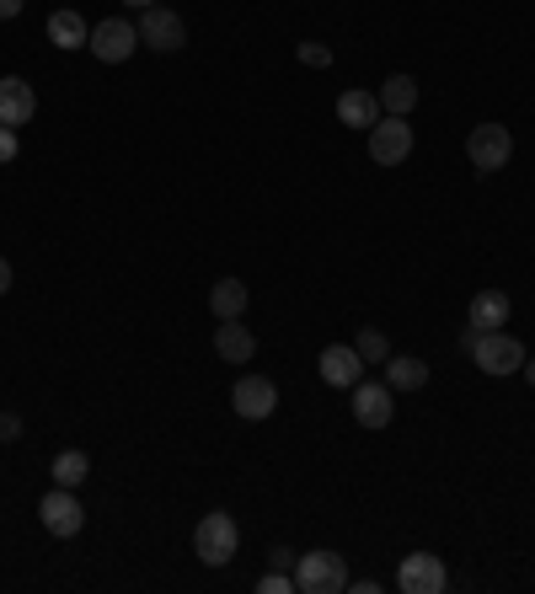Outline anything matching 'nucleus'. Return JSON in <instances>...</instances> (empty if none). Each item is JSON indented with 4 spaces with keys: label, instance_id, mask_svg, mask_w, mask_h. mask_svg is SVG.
Wrapping results in <instances>:
<instances>
[{
    "label": "nucleus",
    "instance_id": "5",
    "mask_svg": "<svg viewBox=\"0 0 535 594\" xmlns=\"http://www.w3.org/2000/svg\"><path fill=\"white\" fill-rule=\"evenodd\" d=\"M466 156L482 177H487V172H503L509 156H514V134L503 129V124H476V129L466 134Z\"/></svg>",
    "mask_w": 535,
    "mask_h": 594
},
{
    "label": "nucleus",
    "instance_id": "25",
    "mask_svg": "<svg viewBox=\"0 0 535 594\" xmlns=\"http://www.w3.org/2000/svg\"><path fill=\"white\" fill-rule=\"evenodd\" d=\"M16 156H22V139H16V129H5V124H0V166H5V161H16Z\"/></svg>",
    "mask_w": 535,
    "mask_h": 594
},
{
    "label": "nucleus",
    "instance_id": "31",
    "mask_svg": "<svg viewBox=\"0 0 535 594\" xmlns=\"http://www.w3.org/2000/svg\"><path fill=\"white\" fill-rule=\"evenodd\" d=\"M124 5H134V11H145V5H155V0H124Z\"/></svg>",
    "mask_w": 535,
    "mask_h": 594
},
{
    "label": "nucleus",
    "instance_id": "21",
    "mask_svg": "<svg viewBox=\"0 0 535 594\" xmlns=\"http://www.w3.org/2000/svg\"><path fill=\"white\" fill-rule=\"evenodd\" d=\"M54 487H80L86 477H91V461H86V450H65V456H54Z\"/></svg>",
    "mask_w": 535,
    "mask_h": 594
},
{
    "label": "nucleus",
    "instance_id": "9",
    "mask_svg": "<svg viewBox=\"0 0 535 594\" xmlns=\"http://www.w3.org/2000/svg\"><path fill=\"white\" fill-rule=\"evenodd\" d=\"M407 156H412V124L386 113V119L370 129V161H375V166H401Z\"/></svg>",
    "mask_w": 535,
    "mask_h": 594
},
{
    "label": "nucleus",
    "instance_id": "30",
    "mask_svg": "<svg viewBox=\"0 0 535 594\" xmlns=\"http://www.w3.org/2000/svg\"><path fill=\"white\" fill-rule=\"evenodd\" d=\"M525 381H531V386H535V359H525Z\"/></svg>",
    "mask_w": 535,
    "mask_h": 594
},
{
    "label": "nucleus",
    "instance_id": "22",
    "mask_svg": "<svg viewBox=\"0 0 535 594\" xmlns=\"http://www.w3.org/2000/svg\"><path fill=\"white\" fill-rule=\"evenodd\" d=\"M353 348H359L364 364H386V359H391V343H386V332L381 327H364L359 337H353Z\"/></svg>",
    "mask_w": 535,
    "mask_h": 594
},
{
    "label": "nucleus",
    "instance_id": "12",
    "mask_svg": "<svg viewBox=\"0 0 535 594\" xmlns=\"http://www.w3.org/2000/svg\"><path fill=\"white\" fill-rule=\"evenodd\" d=\"M33 113H38L33 86L22 75H0V124L5 129H22V124H33Z\"/></svg>",
    "mask_w": 535,
    "mask_h": 594
},
{
    "label": "nucleus",
    "instance_id": "15",
    "mask_svg": "<svg viewBox=\"0 0 535 594\" xmlns=\"http://www.w3.org/2000/svg\"><path fill=\"white\" fill-rule=\"evenodd\" d=\"M214 354H220L225 364H247V359L258 354V337L241 327V317H236V322H220V332H214Z\"/></svg>",
    "mask_w": 535,
    "mask_h": 594
},
{
    "label": "nucleus",
    "instance_id": "23",
    "mask_svg": "<svg viewBox=\"0 0 535 594\" xmlns=\"http://www.w3.org/2000/svg\"><path fill=\"white\" fill-rule=\"evenodd\" d=\"M258 594H300V590H295V573L273 568V573H263V579H258Z\"/></svg>",
    "mask_w": 535,
    "mask_h": 594
},
{
    "label": "nucleus",
    "instance_id": "29",
    "mask_svg": "<svg viewBox=\"0 0 535 594\" xmlns=\"http://www.w3.org/2000/svg\"><path fill=\"white\" fill-rule=\"evenodd\" d=\"M5 289H11V263L0 258V295H5Z\"/></svg>",
    "mask_w": 535,
    "mask_h": 594
},
{
    "label": "nucleus",
    "instance_id": "7",
    "mask_svg": "<svg viewBox=\"0 0 535 594\" xmlns=\"http://www.w3.org/2000/svg\"><path fill=\"white\" fill-rule=\"evenodd\" d=\"M38 520H43V530H49V535H60V541L80 535V525H86V509H80L75 487H49V493H43V504H38Z\"/></svg>",
    "mask_w": 535,
    "mask_h": 594
},
{
    "label": "nucleus",
    "instance_id": "17",
    "mask_svg": "<svg viewBox=\"0 0 535 594\" xmlns=\"http://www.w3.org/2000/svg\"><path fill=\"white\" fill-rule=\"evenodd\" d=\"M86 38H91V27H86L80 11H54L49 16V44L54 49H86Z\"/></svg>",
    "mask_w": 535,
    "mask_h": 594
},
{
    "label": "nucleus",
    "instance_id": "24",
    "mask_svg": "<svg viewBox=\"0 0 535 594\" xmlns=\"http://www.w3.org/2000/svg\"><path fill=\"white\" fill-rule=\"evenodd\" d=\"M295 60H300V65H311V70H327V65H333V49H327V44H300V49H295Z\"/></svg>",
    "mask_w": 535,
    "mask_h": 594
},
{
    "label": "nucleus",
    "instance_id": "8",
    "mask_svg": "<svg viewBox=\"0 0 535 594\" xmlns=\"http://www.w3.org/2000/svg\"><path fill=\"white\" fill-rule=\"evenodd\" d=\"M450 584V573H445V562L434 557V552H412V557H401L397 568V590L401 594H439Z\"/></svg>",
    "mask_w": 535,
    "mask_h": 594
},
{
    "label": "nucleus",
    "instance_id": "18",
    "mask_svg": "<svg viewBox=\"0 0 535 594\" xmlns=\"http://www.w3.org/2000/svg\"><path fill=\"white\" fill-rule=\"evenodd\" d=\"M386 386H397V392H423V386H428V364L412 359V354H391V359H386Z\"/></svg>",
    "mask_w": 535,
    "mask_h": 594
},
{
    "label": "nucleus",
    "instance_id": "28",
    "mask_svg": "<svg viewBox=\"0 0 535 594\" xmlns=\"http://www.w3.org/2000/svg\"><path fill=\"white\" fill-rule=\"evenodd\" d=\"M22 5H27V0H0V22H11V16H22Z\"/></svg>",
    "mask_w": 535,
    "mask_h": 594
},
{
    "label": "nucleus",
    "instance_id": "3",
    "mask_svg": "<svg viewBox=\"0 0 535 594\" xmlns=\"http://www.w3.org/2000/svg\"><path fill=\"white\" fill-rule=\"evenodd\" d=\"M236 546H241V530H236V520L225 509L203 515L199 530H194V552H199V562H209V568H225L236 557Z\"/></svg>",
    "mask_w": 535,
    "mask_h": 594
},
{
    "label": "nucleus",
    "instance_id": "13",
    "mask_svg": "<svg viewBox=\"0 0 535 594\" xmlns=\"http://www.w3.org/2000/svg\"><path fill=\"white\" fill-rule=\"evenodd\" d=\"M353 418H359V429H386L391 423V386L359 381L353 386Z\"/></svg>",
    "mask_w": 535,
    "mask_h": 594
},
{
    "label": "nucleus",
    "instance_id": "14",
    "mask_svg": "<svg viewBox=\"0 0 535 594\" xmlns=\"http://www.w3.org/2000/svg\"><path fill=\"white\" fill-rule=\"evenodd\" d=\"M337 119L348 129H375L381 124V97L375 91H343L337 97Z\"/></svg>",
    "mask_w": 535,
    "mask_h": 594
},
{
    "label": "nucleus",
    "instance_id": "11",
    "mask_svg": "<svg viewBox=\"0 0 535 594\" xmlns=\"http://www.w3.org/2000/svg\"><path fill=\"white\" fill-rule=\"evenodd\" d=\"M316 370H322V381L337 386V392H353V386L364 381V359H359V348H353V343H333V348H322Z\"/></svg>",
    "mask_w": 535,
    "mask_h": 594
},
{
    "label": "nucleus",
    "instance_id": "27",
    "mask_svg": "<svg viewBox=\"0 0 535 594\" xmlns=\"http://www.w3.org/2000/svg\"><path fill=\"white\" fill-rule=\"evenodd\" d=\"M268 568H295V552H289V546H273V552H268Z\"/></svg>",
    "mask_w": 535,
    "mask_h": 594
},
{
    "label": "nucleus",
    "instance_id": "10",
    "mask_svg": "<svg viewBox=\"0 0 535 594\" xmlns=\"http://www.w3.org/2000/svg\"><path fill=\"white\" fill-rule=\"evenodd\" d=\"M231 407H236V418H273V407H278V386L268 381V375H241L236 386H231Z\"/></svg>",
    "mask_w": 535,
    "mask_h": 594
},
{
    "label": "nucleus",
    "instance_id": "2",
    "mask_svg": "<svg viewBox=\"0 0 535 594\" xmlns=\"http://www.w3.org/2000/svg\"><path fill=\"white\" fill-rule=\"evenodd\" d=\"M353 584L348 579V562L337 552H306L295 557V590L300 594H343Z\"/></svg>",
    "mask_w": 535,
    "mask_h": 594
},
{
    "label": "nucleus",
    "instance_id": "16",
    "mask_svg": "<svg viewBox=\"0 0 535 594\" xmlns=\"http://www.w3.org/2000/svg\"><path fill=\"white\" fill-rule=\"evenodd\" d=\"M509 317H514V300H509L503 289H482V295L471 300V327H482V332L509 327Z\"/></svg>",
    "mask_w": 535,
    "mask_h": 594
},
{
    "label": "nucleus",
    "instance_id": "1",
    "mask_svg": "<svg viewBox=\"0 0 535 594\" xmlns=\"http://www.w3.org/2000/svg\"><path fill=\"white\" fill-rule=\"evenodd\" d=\"M461 348H466L471 364H476V370H487V375H514V370L525 364V343H520V337H509L503 327H493V332L466 327Z\"/></svg>",
    "mask_w": 535,
    "mask_h": 594
},
{
    "label": "nucleus",
    "instance_id": "19",
    "mask_svg": "<svg viewBox=\"0 0 535 594\" xmlns=\"http://www.w3.org/2000/svg\"><path fill=\"white\" fill-rule=\"evenodd\" d=\"M375 97H381V113H391V119H407V113L418 108V81H412V75H391V81H386Z\"/></svg>",
    "mask_w": 535,
    "mask_h": 594
},
{
    "label": "nucleus",
    "instance_id": "4",
    "mask_svg": "<svg viewBox=\"0 0 535 594\" xmlns=\"http://www.w3.org/2000/svg\"><path fill=\"white\" fill-rule=\"evenodd\" d=\"M139 44H145V49H155V54H177V49L188 44V27H183V16H177V11H166V5L155 0V5H145V11H139Z\"/></svg>",
    "mask_w": 535,
    "mask_h": 594
},
{
    "label": "nucleus",
    "instance_id": "20",
    "mask_svg": "<svg viewBox=\"0 0 535 594\" xmlns=\"http://www.w3.org/2000/svg\"><path fill=\"white\" fill-rule=\"evenodd\" d=\"M209 311H214L220 322H236V317L247 311V284H241V279H220V284L209 289Z\"/></svg>",
    "mask_w": 535,
    "mask_h": 594
},
{
    "label": "nucleus",
    "instance_id": "6",
    "mask_svg": "<svg viewBox=\"0 0 535 594\" xmlns=\"http://www.w3.org/2000/svg\"><path fill=\"white\" fill-rule=\"evenodd\" d=\"M86 49H91L102 65H124L134 49H139V27H134V22H124V16H108V22H97V27H91Z\"/></svg>",
    "mask_w": 535,
    "mask_h": 594
},
{
    "label": "nucleus",
    "instance_id": "26",
    "mask_svg": "<svg viewBox=\"0 0 535 594\" xmlns=\"http://www.w3.org/2000/svg\"><path fill=\"white\" fill-rule=\"evenodd\" d=\"M0 440H5V445L22 440V418H16V412H0Z\"/></svg>",
    "mask_w": 535,
    "mask_h": 594
}]
</instances>
